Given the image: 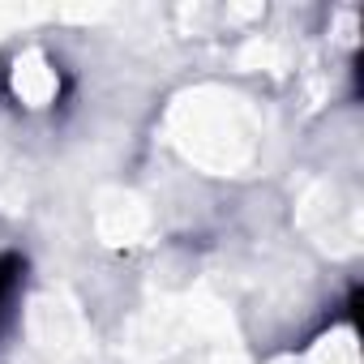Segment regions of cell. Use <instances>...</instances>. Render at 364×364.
I'll return each mask as SVG.
<instances>
[{
  "label": "cell",
  "mask_w": 364,
  "mask_h": 364,
  "mask_svg": "<svg viewBox=\"0 0 364 364\" xmlns=\"http://www.w3.org/2000/svg\"><path fill=\"white\" fill-rule=\"evenodd\" d=\"M22 69V65H18ZM52 86H56V77L52 73H39L35 65H26L22 73H18V95L26 99V103H35V107H43L48 99H52Z\"/></svg>",
  "instance_id": "6da1fadb"
}]
</instances>
